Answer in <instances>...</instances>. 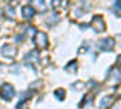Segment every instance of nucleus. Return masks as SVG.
<instances>
[{
  "label": "nucleus",
  "mask_w": 121,
  "mask_h": 109,
  "mask_svg": "<svg viewBox=\"0 0 121 109\" xmlns=\"http://www.w3.org/2000/svg\"><path fill=\"white\" fill-rule=\"evenodd\" d=\"M109 79H113L115 83L120 82V70H118V67H113V68L109 71Z\"/></svg>",
  "instance_id": "nucleus-10"
},
{
  "label": "nucleus",
  "mask_w": 121,
  "mask_h": 109,
  "mask_svg": "<svg viewBox=\"0 0 121 109\" xmlns=\"http://www.w3.org/2000/svg\"><path fill=\"white\" fill-rule=\"evenodd\" d=\"M59 14H56V12H53V14H50V15H48V18H47V24L48 26H53V24H56L59 21Z\"/></svg>",
  "instance_id": "nucleus-11"
},
{
  "label": "nucleus",
  "mask_w": 121,
  "mask_h": 109,
  "mask_svg": "<svg viewBox=\"0 0 121 109\" xmlns=\"http://www.w3.org/2000/svg\"><path fill=\"white\" fill-rule=\"evenodd\" d=\"M91 27L94 29L95 32H104L106 31V24H104V20L101 18L100 15H95L92 17V20H91Z\"/></svg>",
  "instance_id": "nucleus-4"
},
{
  "label": "nucleus",
  "mask_w": 121,
  "mask_h": 109,
  "mask_svg": "<svg viewBox=\"0 0 121 109\" xmlns=\"http://www.w3.org/2000/svg\"><path fill=\"white\" fill-rule=\"evenodd\" d=\"M21 14H23V18H24V20H32V18L35 17L36 11L33 9L30 5H24L21 8Z\"/></svg>",
  "instance_id": "nucleus-7"
},
{
  "label": "nucleus",
  "mask_w": 121,
  "mask_h": 109,
  "mask_svg": "<svg viewBox=\"0 0 121 109\" xmlns=\"http://www.w3.org/2000/svg\"><path fill=\"white\" fill-rule=\"evenodd\" d=\"M0 97L6 101H11L15 97V89L11 83H3L0 86Z\"/></svg>",
  "instance_id": "nucleus-1"
},
{
  "label": "nucleus",
  "mask_w": 121,
  "mask_h": 109,
  "mask_svg": "<svg viewBox=\"0 0 121 109\" xmlns=\"http://www.w3.org/2000/svg\"><path fill=\"white\" fill-rule=\"evenodd\" d=\"M112 101H113V99H112L111 96L103 97V99H101V101H100V109H108V108L112 105Z\"/></svg>",
  "instance_id": "nucleus-9"
},
{
  "label": "nucleus",
  "mask_w": 121,
  "mask_h": 109,
  "mask_svg": "<svg viewBox=\"0 0 121 109\" xmlns=\"http://www.w3.org/2000/svg\"><path fill=\"white\" fill-rule=\"evenodd\" d=\"M0 55L5 56V58H14L17 55V48L12 44H5V46L0 47Z\"/></svg>",
  "instance_id": "nucleus-5"
},
{
  "label": "nucleus",
  "mask_w": 121,
  "mask_h": 109,
  "mask_svg": "<svg viewBox=\"0 0 121 109\" xmlns=\"http://www.w3.org/2000/svg\"><path fill=\"white\" fill-rule=\"evenodd\" d=\"M55 97L58 100H64V99H65V89H62V88L56 89V91H55Z\"/></svg>",
  "instance_id": "nucleus-13"
},
{
  "label": "nucleus",
  "mask_w": 121,
  "mask_h": 109,
  "mask_svg": "<svg viewBox=\"0 0 121 109\" xmlns=\"http://www.w3.org/2000/svg\"><path fill=\"white\" fill-rule=\"evenodd\" d=\"M6 14H8V18H14L15 17V11L12 6H8L6 8Z\"/></svg>",
  "instance_id": "nucleus-15"
},
{
  "label": "nucleus",
  "mask_w": 121,
  "mask_h": 109,
  "mask_svg": "<svg viewBox=\"0 0 121 109\" xmlns=\"http://www.w3.org/2000/svg\"><path fill=\"white\" fill-rule=\"evenodd\" d=\"M38 55H39V53H38V50H32V52H29V53L24 56V62L27 64L29 67H30V62H33L32 65H36V64H38V58H39ZM33 68H35V67H33Z\"/></svg>",
  "instance_id": "nucleus-6"
},
{
  "label": "nucleus",
  "mask_w": 121,
  "mask_h": 109,
  "mask_svg": "<svg viewBox=\"0 0 121 109\" xmlns=\"http://www.w3.org/2000/svg\"><path fill=\"white\" fill-rule=\"evenodd\" d=\"M67 2H64V0H52V6L55 9H59L60 8V5H65Z\"/></svg>",
  "instance_id": "nucleus-14"
},
{
  "label": "nucleus",
  "mask_w": 121,
  "mask_h": 109,
  "mask_svg": "<svg viewBox=\"0 0 121 109\" xmlns=\"http://www.w3.org/2000/svg\"><path fill=\"white\" fill-rule=\"evenodd\" d=\"M32 3H33L32 8L35 9L36 12H44L45 11V2L44 0H32Z\"/></svg>",
  "instance_id": "nucleus-8"
},
{
  "label": "nucleus",
  "mask_w": 121,
  "mask_h": 109,
  "mask_svg": "<svg viewBox=\"0 0 121 109\" xmlns=\"http://www.w3.org/2000/svg\"><path fill=\"white\" fill-rule=\"evenodd\" d=\"M97 48L101 52H112L113 48H115V41L113 38H103L100 41H97Z\"/></svg>",
  "instance_id": "nucleus-3"
},
{
  "label": "nucleus",
  "mask_w": 121,
  "mask_h": 109,
  "mask_svg": "<svg viewBox=\"0 0 121 109\" xmlns=\"http://www.w3.org/2000/svg\"><path fill=\"white\" fill-rule=\"evenodd\" d=\"M65 70H67V71H73V73H76V70H77V61L68 62L67 67H65Z\"/></svg>",
  "instance_id": "nucleus-12"
},
{
  "label": "nucleus",
  "mask_w": 121,
  "mask_h": 109,
  "mask_svg": "<svg viewBox=\"0 0 121 109\" xmlns=\"http://www.w3.org/2000/svg\"><path fill=\"white\" fill-rule=\"evenodd\" d=\"M33 41H35V46L38 48H41V50L48 47V38H47V33L44 32H36L33 35Z\"/></svg>",
  "instance_id": "nucleus-2"
}]
</instances>
